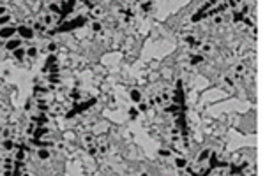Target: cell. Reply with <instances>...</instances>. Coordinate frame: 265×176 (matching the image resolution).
I'll list each match as a JSON object with an SVG mask.
<instances>
[{"mask_svg":"<svg viewBox=\"0 0 265 176\" xmlns=\"http://www.w3.org/2000/svg\"><path fill=\"white\" fill-rule=\"evenodd\" d=\"M14 34H16V28H14V27H7V28L0 30V37H2V39H9V37H12Z\"/></svg>","mask_w":265,"mask_h":176,"instance_id":"5b68a950","label":"cell"},{"mask_svg":"<svg viewBox=\"0 0 265 176\" xmlns=\"http://www.w3.org/2000/svg\"><path fill=\"white\" fill-rule=\"evenodd\" d=\"M12 53H14V58H16V60H23L25 55H27V50H25V48H18V50L12 51Z\"/></svg>","mask_w":265,"mask_h":176,"instance_id":"7c38bea8","label":"cell"},{"mask_svg":"<svg viewBox=\"0 0 265 176\" xmlns=\"http://www.w3.org/2000/svg\"><path fill=\"white\" fill-rule=\"evenodd\" d=\"M6 11H7L6 7H0V16H6Z\"/></svg>","mask_w":265,"mask_h":176,"instance_id":"60d3db41","label":"cell"},{"mask_svg":"<svg viewBox=\"0 0 265 176\" xmlns=\"http://www.w3.org/2000/svg\"><path fill=\"white\" fill-rule=\"evenodd\" d=\"M140 7H142V11H150L152 9V2H143V4H140Z\"/></svg>","mask_w":265,"mask_h":176,"instance_id":"484cf974","label":"cell"},{"mask_svg":"<svg viewBox=\"0 0 265 176\" xmlns=\"http://www.w3.org/2000/svg\"><path fill=\"white\" fill-rule=\"evenodd\" d=\"M4 138H6V139L11 138V129H6V130H4Z\"/></svg>","mask_w":265,"mask_h":176,"instance_id":"8d00e7d4","label":"cell"},{"mask_svg":"<svg viewBox=\"0 0 265 176\" xmlns=\"http://www.w3.org/2000/svg\"><path fill=\"white\" fill-rule=\"evenodd\" d=\"M161 100H164V102L171 100V94H168V92H163V94H161Z\"/></svg>","mask_w":265,"mask_h":176,"instance_id":"83f0119b","label":"cell"},{"mask_svg":"<svg viewBox=\"0 0 265 176\" xmlns=\"http://www.w3.org/2000/svg\"><path fill=\"white\" fill-rule=\"evenodd\" d=\"M138 109H140V111H147L148 106H147V104H143V102H140V104H138Z\"/></svg>","mask_w":265,"mask_h":176,"instance_id":"e575fe53","label":"cell"},{"mask_svg":"<svg viewBox=\"0 0 265 176\" xmlns=\"http://www.w3.org/2000/svg\"><path fill=\"white\" fill-rule=\"evenodd\" d=\"M32 30H34V34L35 32H39V34H42L44 30H46V27H44L41 21H34V25H32Z\"/></svg>","mask_w":265,"mask_h":176,"instance_id":"5bb4252c","label":"cell"},{"mask_svg":"<svg viewBox=\"0 0 265 176\" xmlns=\"http://www.w3.org/2000/svg\"><path fill=\"white\" fill-rule=\"evenodd\" d=\"M48 51H50V53H55V51H57V44H55V42H50V44H48Z\"/></svg>","mask_w":265,"mask_h":176,"instance_id":"f1b7e54d","label":"cell"},{"mask_svg":"<svg viewBox=\"0 0 265 176\" xmlns=\"http://www.w3.org/2000/svg\"><path fill=\"white\" fill-rule=\"evenodd\" d=\"M159 155H161V157H170V155H171V151H170V150H161V151H159Z\"/></svg>","mask_w":265,"mask_h":176,"instance_id":"d6a6232c","label":"cell"},{"mask_svg":"<svg viewBox=\"0 0 265 176\" xmlns=\"http://www.w3.org/2000/svg\"><path fill=\"white\" fill-rule=\"evenodd\" d=\"M101 28H103L101 21H94V23H92V30H94V32H101Z\"/></svg>","mask_w":265,"mask_h":176,"instance_id":"d4e9b609","label":"cell"},{"mask_svg":"<svg viewBox=\"0 0 265 176\" xmlns=\"http://www.w3.org/2000/svg\"><path fill=\"white\" fill-rule=\"evenodd\" d=\"M9 23V16H0V25H7Z\"/></svg>","mask_w":265,"mask_h":176,"instance_id":"1f68e13d","label":"cell"},{"mask_svg":"<svg viewBox=\"0 0 265 176\" xmlns=\"http://www.w3.org/2000/svg\"><path fill=\"white\" fill-rule=\"evenodd\" d=\"M85 21H87L85 18H78V19H74V21H73V23H71V21H69V23H64V25H62V27H58L57 30H58V32H65V30H74V28L81 27V25L85 23Z\"/></svg>","mask_w":265,"mask_h":176,"instance_id":"6da1fadb","label":"cell"},{"mask_svg":"<svg viewBox=\"0 0 265 176\" xmlns=\"http://www.w3.org/2000/svg\"><path fill=\"white\" fill-rule=\"evenodd\" d=\"M48 134V129L46 127H35V130H34V139H41V138H44Z\"/></svg>","mask_w":265,"mask_h":176,"instance_id":"8992f818","label":"cell"},{"mask_svg":"<svg viewBox=\"0 0 265 176\" xmlns=\"http://www.w3.org/2000/svg\"><path fill=\"white\" fill-rule=\"evenodd\" d=\"M237 72H239V74L244 72V65H237Z\"/></svg>","mask_w":265,"mask_h":176,"instance_id":"f35d334b","label":"cell"},{"mask_svg":"<svg viewBox=\"0 0 265 176\" xmlns=\"http://www.w3.org/2000/svg\"><path fill=\"white\" fill-rule=\"evenodd\" d=\"M41 23H42L44 27H48V25H53V23H55V18H53L51 14H44V16H42V19H41Z\"/></svg>","mask_w":265,"mask_h":176,"instance_id":"ba28073f","label":"cell"},{"mask_svg":"<svg viewBox=\"0 0 265 176\" xmlns=\"http://www.w3.org/2000/svg\"><path fill=\"white\" fill-rule=\"evenodd\" d=\"M182 109V106H177V104H168V106H164V111L166 113H179Z\"/></svg>","mask_w":265,"mask_h":176,"instance_id":"9c48e42d","label":"cell"},{"mask_svg":"<svg viewBox=\"0 0 265 176\" xmlns=\"http://www.w3.org/2000/svg\"><path fill=\"white\" fill-rule=\"evenodd\" d=\"M129 95H131V100H132V102H136V104H140V102H142V94H140L138 90H131V94H129Z\"/></svg>","mask_w":265,"mask_h":176,"instance_id":"4fadbf2b","label":"cell"},{"mask_svg":"<svg viewBox=\"0 0 265 176\" xmlns=\"http://www.w3.org/2000/svg\"><path fill=\"white\" fill-rule=\"evenodd\" d=\"M69 97H71V99H74V100H80V99H81V92H80V90H76V88H74V90H71Z\"/></svg>","mask_w":265,"mask_h":176,"instance_id":"44dd1931","label":"cell"},{"mask_svg":"<svg viewBox=\"0 0 265 176\" xmlns=\"http://www.w3.org/2000/svg\"><path fill=\"white\" fill-rule=\"evenodd\" d=\"M50 12H57V14H62V9H60V4H57V2H51L50 6Z\"/></svg>","mask_w":265,"mask_h":176,"instance_id":"2e32d148","label":"cell"},{"mask_svg":"<svg viewBox=\"0 0 265 176\" xmlns=\"http://www.w3.org/2000/svg\"><path fill=\"white\" fill-rule=\"evenodd\" d=\"M88 153H90V155H97V148L96 146H88Z\"/></svg>","mask_w":265,"mask_h":176,"instance_id":"836d02e7","label":"cell"},{"mask_svg":"<svg viewBox=\"0 0 265 176\" xmlns=\"http://www.w3.org/2000/svg\"><path fill=\"white\" fill-rule=\"evenodd\" d=\"M14 159H16V162H23V160H25V151H23V150H18L16 155H14Z\"/></svg>","mask_w":265,"mask_h":176,"instance_id":"ffe728a7","label":"cell"},{"mask_svg":"<svg viewBox=\"0 0 265 176\" xmlns=\"http://www.w3.org/2000/svg\"><path fill=\"white\" fill-rule=\"evenodd\" d=\"M48 92H50V90H48V88H44V86H35V88H34V95H35L37 99H39L41 95H46Z\"/></svg>","mask_w":265,"mask_h":176,"instance_id":"30bf717a","label":"cell"},{"mask_svg":"<svg viewBox=\"0 0 265 176\" xmlns=\"http://www.w3.org/2000/svg\"><path fill=\"white\" fill-rule=\"evenodd\" d=\"M4 167H6L7 171H11V169L14 167V160H12V159H6V160H4Z\"/></svg>","mask_w":265,"mask_h":176,"instance_id":"7402d4cb","label":"cell"},{"mask_svg":"<svg viewBox=\"0 0 265 176\" xmlns=\"http://www.w3.org/2000/svg\"><path fill=\"white\" fill-rule=\"evenodd\" d=\"M2 146H4V150H14V148H16V143H14L12 139H6V141L2 143Z\"/></svg>","mask_w":265,"mask_h":176,"instance_id":"e0dca14e","label":"cell"},{"mask_svg":"<svg viewBox=\"0 0 265 176\" xmlns=\"http://www.w3.org/2000/svg\"><path fill=\"white\" fill-rule=\"evenodd\" d=\"M92 141H94V138H92L90 134H87V136H85V143H87L88 146H92Z\"/></svg>","mask_w":265,"mask_h":176,"instance_id":"4dcf8cb0","label":"cell"},{"mask_svg":"<svg viewBox=\"0 0 265 176\" xmlns=\"http://www.w3.org/2000/svg\"><path fill=\"white\" fill-rule=\"evenodd\" d=\"M16 34H19V37L21 39H32L35 34H34V30H32V27H27V25H21V27H18L16 28Z\"/></svg>","mask_w":265,"mask_h":176,"instance_id":"7a4b0ae2","label":"cell"},{"mask_svg":"<svg viewBox=\"0 0 265 176\" xmlns=\"http://www.w3.org/2000/svg\"><path fill=\"white\" fill-rule=\"evenodd\" d=\"M34 130H35V123L32 122V123L27 127V134H34Z\"/></svg>","mask_w":265,"mask_h":176,"instance_id":"f546056e","label":"cell"},{"mask_svg":"<svg viewBox=\"0 0 265 176\" xmlns=\"http://www.w3.org/2000/svg\"><path fill=\"white\" fill-rule=\"evenodd\" d=\"M46 79H48L51 85H58V83H60V76H58V74H50Z\"/></svg>","mask_w":265,"mask_h":176,"instance_id":"ac0fdd59","label":"cell"},{"mask_svg":"<svg viewBox=\"0 0 265 176\" xmlns=\"http://www.w3.org/2000/svg\"><path fill=\"white\" fill-rule=\"evenodd\" d=\"M202 62H203V56H202V55H194V56L191 58V63H193V65H198V63H202Z\"/></svg>","mask_w":265,"mask_h":176,"instance_id":"603a6c76","label":"cell"},{"mask_svg":"<svg viewBox=\"0 0 265 176\" xmlns=\"http://www.w3.org/2000/svg\"><path fill=\"white\" fill-rule=\"evenodd\" d=\"M101 12H103V11H101V7H94V14H96V16H99Z\"/></svg>","mask_w":265,"mask_h":176,"instance_id":"74e56055","label":"cell"},{"mask_svg":"<svg viewBox=\"0 0 265 176\" xmlns=\"http://www.w3.org/2000/svg\"><path fill=\"white\" fill-rule=\"evenodd\" d=\"M27 55H28V56H32V58H34V56H37V48H28V50H27Z\"/></svg>","mask_w":265,"mask_h":176,"instance_id":"4316f807","label":"cell"},{"mask_svg":"<svg viewBox=\"0 0 265 176\" xmlns=\"http://www.w3.org/2000/svg\"><path fill=\"white\" fill-rule=\"evenodd\" d=\"M53 63H57V56H55V55H50L48 60H46V67H50V65H53Z\"/></svg>","mask_w":265,"mask_h":176,"instance_id":"cb8c5ba5","label":"cell"},{"mask_svg":"<svg viewBox=\"0 0 265 176\" xmlns=\"http://www.w3.org/2000/svg\"><path fill=\"white\" fill-rule=\"evenodd\" d=\"M18 48H21V41H19V39H11V41L6 44V50H9V51H16Z\"/></svg>","mask_w":265,"mask_h":176,"instance_id":"277c9868","label":"cell"},{"mask_svg":"<svg viewBox=\"0 0 265 176\" xmlns=\"http://www.w3.org/2000/svg\"><path fill=\"white\" fill-rule=\"evenodd\" d=\"M210 155H212V150H209V148H207V150H203L200 155H198V164H200V162H205Z\"/></svg>","mask_w":265,"mask_h":176,"instance_id":"52a82bcc","label":"cell"},{"mask_svg":"<svg viewBox=\"0 0 265 176\" xmlns=\"http://www.w3.org/2000/svg\"><path fill=\"white\" fill-rule=\"evenodd\" d=\"M175 167H179V169L187 167V160H186V159H182V157H177V159H175Z\"/></svg>","mask_w":265,"mask_h":176,"instance_id":"9a60e30c","label":"cell"},{"mask_svg":"<svg viewBox=\"0 0 265 176\" xmlns=\"http://www.w3.org/2000/svg\"><path fill=\"white\" fill-rule=\"evenodd\" d=\"M129 115H131L132 118H136V109H131V111H129Z\"/></svg>","mask_w":265,"mask_h":176,"instance_id":"ab89813d","label":"cell"},{"mask_svg":"<svg viewBox=\"0 0 265 176\" xmlns=\"http://www.w3.org/2000/svg\"><path fill=\"white\" fill-rule=\"evenodd\" d=\"M37 109H39V111H41V113H46V111H48V109H50V106H48V102H46V100H42V99H39V100H37Z\"/></svg>","mask_w":265,"mask_h":176,"instance_id":"8fae6325","label":"cell"},{"mask_svg":"<svg viewBox=\"0 0 265 176\" xmlns=\"http://www.w3.org/2000/svg\"><path fill=\"white\" fill-rule=\"evenodd\" d=\"M32 122H34L37 127H46L48 116H46V113H41V115H37V116H32Z\"/></svg>","mask_w":265,"mask_h":176,"instance_id":"3957f363","label":"cell"},{"mask_svg":"<svg viewBox=\"0 0 265 176\" xmlns=\"http://www.w3.org/2000/svg\"><path fill=\"white\" fill-rule=\"evenodd\" d=\"M214 23H216V25H221V23H223V18H221V16H216V18H214Z\"/></svg>","mask_w":265,"mask_h":176,"instance_id":"d590c367","label":"cell"},{"mask_svg":"<svg viewBox=\"0 0 265 176\" xmlns=\"http://www.w3.org/2000/svg\"><path fill=\"white\" fill-rule=\"evenodd\" d=\"M37 155H39V159H48V157H50V151H48V148H41V150L37 151Z\"/></svg>","mask_w":265,"mask_h":176,"instance_id":"d6986e66","label":"cell"}]
</instances>
